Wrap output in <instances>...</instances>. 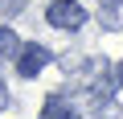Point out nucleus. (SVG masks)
<instances>
[{
  "label": "nucleus",
  "instance_id": "obj_1",
  "mask_svg": "<svg viewBox=\"0 0 123 119\" xmlns=\"http://www.w3.org/2000/svg\"><path fill=\"white\" fill-rule=\"evenodd\" d=\"M45 21L53 29H78L86 21V8L78 4V0H53V4L45 8Z\"/></svg>",
  "mask_w": 123,
  "mask_h": 119
},
{
  "label": "nucleus",
  "instance_id": "obj_2",
  "mask_svg": "<svg viewBox=\"0 0 123 119\" xmlns=\"http://www.w3.org/2000/svg\"><path fill=\"white\" fill-rule=\"evenodd\" d=\"M45 66H49V49L37 45V41H29V45L21 49V57H17V74H21V78H37Z\"/></svg>",
  "mask_w": 123,
  "mask_h": 119
},
{
  "label": "nucleus",
  "instance_id": "obj_6",
  "mask_svg": "<svg viewBox=\"0 0 123 119\" xmlns=\"http://www.w3.org/2000/svg\"><path fill=\"white\" fill-rule=\"evenodd\" d=\"M115 86H123V62L115 66Z\"/></svg>",
  "mask_w": 123,
  "mask_h": 119
},
{
  "label": "nucleus",
  "instance_id": "obj_5",
  "mask_svg": "<svg viewBox=\"0 0 123 119\" xmlns=\"http://www.w3.org/2000/svg\"><path fill=\"white\" fill-rule=\"evenodd\" d=\"M21 4H25V0H0V13H4V17H17Z\"/></svg>",
  "mask_w": 123,
  "mask_h": 119
},
{
  "label": "nucleus",
  "instance_id": "obj_7",
  "mask_svg": "<svg viewBox=\"0 0 123 119\" xmlns=\"http://www.w3.org/2000/svg\"><path fill=\"white\" fill-rule=\"evenodd\" d=\"M111 4H123V0H111Z\"/></svg>",
  "mask_w": 123,
  "mask_h": 119
},
{
  "label": "nucleus",
  "instance_id": "obj_3",
  "mask_svg": "<svg viewBox=\"0 0 123 119\" xmlns=\"http://www.w3.org/2000/svg\"><path fill=\"white\" fill-rule=\"evenodd\" d=\"M41 119H82V115H78V107H70V103L49 99V103L41 107Z\"/></svg>",
  "mask_w": 123,
  "mask_h": 119
},
{
  "label": "nucleus",
  "instance_id": "obj_4",
  "mask_svg": "<svg viewBox=\"0 0 123 119\" xmlns=\"http://www.w3.org/2000/svg\"><path fill=\"white\" fill-rule=\"evenodd\" d=\"M21 49H25V45H21V37H17L12 29H0V57H12V53L21 57Z\"/></svg>",
  "mask_w": 123,
  "mask_h": 119
}]
</instances>
